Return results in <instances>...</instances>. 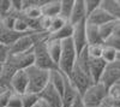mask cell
<instances>
[{"mask_svg": "<svg viewBox=\"0 0 120 107\" xmlns=\"http://www.w3.org/2000/svg\"><path fill=\"white\" fill-rule=\"evenodd\" d=\"M25 71H26L28 78H29V92L30 93L40 94L47 88V85L51 82V71L42 70L35 65L29 67Z\"/></svg>", "mask_w": 120, "mask_h": 107, "instance_id": "6da1fadb", "label": "cell"}, {"mask_svg": "<svg viewBox=\"0 0 120 107\" xmlns=\"http://www.w3.org/2000/svg\"><path fill=\"white\" fill-rule=\"evenodd\" d=\"M77 58H78V52L76 50V47L72 42L71 38L63 42V52L61 57L58 64V70L61 71L64 75L68 76L75 69L76 63H77Z\"/></svg>", "mask_w": 120, "mask_h": 107, "instance_id": "7a4b0ae2", "label": "cell"}, {"mask_svg": "<svg viewBox=\"0 0 120 107\" xmlns=\"http://www.w3.org/2000/svg\"><path fill=\"white\" fill-rule=\"evenodd\" d=\"M109 96V90L101 83H93L90 88L82 95L83 102L86 107H95V106H102L107 98Z\"/></svg>", "mask_w": 120, "mask_h": 107, "instance_id": "3957f363", "label": "cell"}, {"mask_svg": "<svg viewBox=\"0 0 120 107\" xmlns=\"http://www.w3.org/2000/svg\"><path fill=\"white\" fill-rule=\"evenodd\" d=\"M34 58H35V66L40 67V69L47 70V71L58 70V66L54 64L51 55H49L48 47H47V40L40 41L35 45V47H34Z\"/></svg>", "mask_w": 120, "mask_h": 107, "instance_id": "277c9868", "label": "cell"}, {"mask_svg": "<svg viewBox=\"0 0 120 107\" xmlns=\"http://www.w3.org/2000/svg\"><path fill=\"white\" fill-rule=\"evenodd\" d=\"M67 77H68L70 82H71V84L75 87V89L78 92V94L81 96L90 88V85L94 83L91 77H90L86 72H84L83 70H81L78 66H75L72 72Z\"/></svg>", "mask_w": 120, "mask_h": 107, "instance_id": "5b68a950", "label": "cell"}, {"mask_svg": "<svg viewBox=\"0 0 120 107\" xmlns=\"http://www.w3.org/2000/svg\"><path fill=\"white\" fill-rule=\"evenodd\" d=\"M6 61L11 64L17 71L28 70L29 67L35 65L34 50L30 52H26V53H22V54H10L8 59Z\"/></svg>", "mask_w": 120, "mask_h": 107, "instance_id": "8992f818", "label": "cell"}, {"mask_svg": "<svg viewBox=\"0 0 120 107\" xmlns=\"http://www.w3.org/2000/svg\"><path fill=\"white\" fill-rule=\"evenodd\" d=\"M71 40L76 47V50L79 53H82L84 50H86L88 45V37H86V22L79 23L73 27V34Z\"/></svg>", "mask_w": 120, "mask_h": 107, "instance_id": "52a82bcc", "label": "cell"}, {"mask_svg": "<svg viewBox=\"0 0 120 107\" xmlns=\"http://www.w3.org/2000/svg\"><path fill=\"white\" fill-rule=\"evenodd\" d=\"M10 88L13 93H17L19 95H24L29 92V78L25 70L17 71L15 73L10 83Z\"/></svg>", "mask_w": 120, "mask_h": 107, "instance_id": "ba28073f", "label": "cell"}, {"mask_svg": "<svg viewBox=\"0 0 120 107\" xmlns=\"http://www.w3.org/2000/svg\"><path fill=\"white\" fill-rule=\"evenodd\" d=\"M86 18H88V15L85 10V1L84 0H75V6H73L68 23L75 27L79 23L86 22Z\"/></svg>", "mask_w": 120, "mask_h": 107, "instance_id": "9c48e42d", "label": "cell"}, {"mask_svg": "<svg viewBox=\"0 0 120 107\" xmlns=\"http://www.w3.org/2000/svg\"><path fill=\"white\" fill-rule=\"evenodd\" d=\"M40 100H43L48 103H51L54 107H61V95L60 93L54 88V87L49 83L47 85V88L38 94Z\"/></svg>", "mask_w": 120, "mask_h": 107, "instance_id": "30bf717a", "label": "cell"}, {"mask_svg": "<svg viewBox=\"0 0 120 107\" xmlns=\"http://www.w3.org/2000/svg\"><path fill=\"white\" fill-rule=\"evenodd\" d=\"M108 64L102 59H90V77L94 83L101 81L105 71L107 70Z\"/></svg>", "mask_w": 120, "mask_h": 107, "instance_id": "8fae6325", "label": "cell"}, {"mask_svg": "<svg viewBox=\"0 0 120 107\" xmlns=\"http://www.w3.org/2000/svg\"><path fill=\"white\" fill-rule=\"evenodd\" d=\"M114 19L108 15L107 11L102 7H100L98 10H96L95 12H93L91 15H89L88 18H86V23L88 24H91V25H95V27H101L103 24H107L109 22H113Z\"/></svg>", "mask_w": 120, "mask_h": 107, "instance_id": "7c38bea8", "label": "cell"}, {"mask_svg": "<svg viewBox=\"0 0 120 107\" xmlns=\"http://www.w3.org/2000/svg\"><path fill=\"white\" fill-rule=\"evenodd\" d=\"M100 82L109 90L112 87H114L115 84H118L120 82V71L118 69H115V67H113L112 65H108L107 70L105 71Z\"/></svg>", "mask_w": 120, "mask_h": 107, "instance_id": "4fadbf2b", "label": "cell"}, {"mask_svg": "<svg viewBox=\"0 0 120 107\" xmlns=\"http://www.w3.org/2000/svg\"><path fill=\"white\" fill-rule=\"evenodd\" d=\"M78 96H79L78 92L75 89V87L71 84V82H70L68 77H67L65 89H64V93L61 96V107H71Z\"/></svg>", "mask_w": 120, "mask_h": 107, "instance_id": "5bb4252c", "label": "cell"}, {"mask_svg": "<svg viewBox=\"0 0 120 107\" xmlns=\"http://www.w3.org/2000/svg\"><path fill=\"white\" fill-rule=\"evenodd\" d=\"M23 35H25V34H19V33L15 31L13 29H8V28H6V27L3 25L1 28H0V43L11 47L18 40V38L22 37Z\"/></svg>", "mask_w": 120, "mask_h": 107, "instance_id": "9a60e30c", "label": "cell"}, {"mask_svg": "<svg viewBox=\"0 0 120 107\" xmlns=\"http://www.w3.org/2000/svg\"><path fill=\"white\" fill-rule=\"evenodd\" d=\"M101 7L115 22H120V0H102Z\"/></svg>", "mask_w": 120, "mask_h": 107, "instance_id": "2e32d148", "label": "cell"}, {"mask_svg": "<svg viewBox=\"0 0 120 107\" xmlns=\"http://www.w3.org/2000/svg\"><path fill=\"white\" fill-rule=\"evenodd\" d=\"M60 3H61V0H46L41 7L42 16H47L51 18L58 17L60 13Z\"/></svg>", "mask_w": 120, "mask_h": 107, "instance_id": "e0dca14e", "label": "cell"}, {"mask_svg": "<svg viewBox=\"0 0 120 107\" xmlns=\"http://www.w3.org/2000/svg\"><path fill=\"white\" fill-rule=\"evenodd\" d=\"M66 80H67V76L64 75L61 71H59V70L51 71V82L49 83L60 93L61 96H63V93H64V89H65Z\"/></svg>", "mask_w": 120, "mask_h": 107, "instance_id": "ac0fdd59", "label": "cell"}, {"mask_svg": "<svg viewBox=\"0 0 120 107\" xmlns=\"http://www.w3.org/2000/svg\"><path fill=\"white\" fill-rule=\"evenodd\" d=\"M73 34V25H71L70 23H67L64 28H61L59 31L48 35V40H53V41H60V42H64L68 38L72 37Z\"/></svg>", "mask_w": 120, "mask_h": 107, "instance_id": "d6986e66", "label": "cell"}, {"mask_svg": "<svg viewBox=\"0 0 120 107\" xmlns=\"http://www.w3.org/2000/svg\"><path fill=\"white\" fill-rule=\"evenodd\" d=\"M47 47H48V52H49V55H51L52 60L58 66L60 57H61V52H63V42L47 40Z\"/></svg>", "mask_w": 120, "mask_h": 107, "instance_id": "ffe728a7", "label": "cell"}, {"mask_svg": "<svg viewBox=\"0 0 120 107\" xmlns=\"http://www.w3.org/2000/svg\"><path fill=\"white\" fill-rule=\"evenodd\" d=\"M86 37H88V45H105L101 35H100L98 27L91 25L86 23Z\"/></svg>", "mask_w": 120, "mask_h": 107, "instance_id": "44dd1931", "label": "cell"}, {"mask_svg": "<svg viewBox=\"0 0 120 107\" xmlns=\"http://www.w3.org/2000/svg\"><path fill=\"white\" fill-rule=\"evenodd\" d=\"M73 6H75V0H61L59 17H61L64 21L68 22L70 17H71V13H72Z\"/></svg>", "mask_w": 120, "mask_h": 107, "instance_id": "7402d4cb", "label": "cell"}, {"mask_svg": "<svg viewBox=\"0 0 120 107\" xmlns=\"http://www.w3.org/2000/svg\"><path fill=\"white\" fill-rule=\"evenodd\" d=\"M102 59L111 65L113 63H115L118 60V52L115 50H113L112 47H108L106 45H103V52H102Z\"/></svg>", "mask_w": 120, "mask_h": 107, "instance_id": "603a6c76", "label": "cell"}, {"mask_svg": "<svg viewBox=\"0 0 120 107\" xmlns=\"http://www.w3.org/2000/svg\"><path fill=\"white\" fill-rule=\"evenodd\" d=\"M114 27H115V21L109 22V23H107V24H103V25H101V27H98L100 35H101L103 42H106L108 38L114 34Z\"/></svg>", "mask_w": 120, "mask_h": 107, "instance_id": "cb8c5ba5", "label": "cell"}, {"mask_svg": "<svg viewBox=\"0 0 120 107\" xmlns=\"http://www.w3.org/2000/svg\"><path fill=\"white\" fill-rule=\"evenodd\" d=\"M22 98H23V106L24 107H35L40 102V95L35 94V93L28 92L24 95H22Z\"/></svg>", "mask_w": 120, "mask_h": 107, "instance_id": "d4e9b609", "label": "cell"}, {"mask_svg": "<svg viewBox=\"0 0 120 107\" xmlns=\"http://www.w3.org/2000/svg\"><path fill=\"white\" fill-rule=\"evenodd\" d=\"M90 59H101L103 52V45H90L86 47Z\"/></svg>", "mask_w": 120, "mask_h": 107, "instance_id": "484cf974", "label": "cell"}, {"mask_svg": "<svg viewBox=\"0 0 120 107\" xmlns=\"http://www.w3.org/2000/svg\"><path fill=\"white\" fill-rule=\"evenodd\" d=\"M68 22L64 21V19L61 17H54L52 19V24H51V28H49V30H48V35H51V34H54L56 31H59L61 28H64Z\"/></svg>", "mask_w": 120, "mask_h": 107, "instance_id": "4316f807", "label": "cell"}, {"mask_svg": "<svg viewBox=\"0 0 120 107\" xmlns=\"http://www.w3.org/2000/svg\"><path fill=\"white\" fill-rule=\"evenodd\" d=\"M84 1H85V10L88 16L95 12L96 10H98L102 4V0H84Z\"/></svg>", "mask_w": 120, "mask_h": 107, "instance_id": "83f0119b", "label": "cell"}, {"mask_svg": "<svg viewBox=\"0 0 120 107\" xmlns=\"http://www.w3.org/2000/svg\"><path fill=\"white\" fill-rule=\"evenodd\" d=\"M12 12V0H0V16L3 18Z\"/></svg>", "mask_w": 120, "mask_h": 107, "instance_id": "f1b7e54d", "label": "cell"}, {"mask_svg": "<svg viewBox=\"0 0 120 107\" xmlns=\"http://www.w3.org/2000/svg\"><path fill=\"white\" fill-rule=\"evenodd\" d=\"M52 19L51 17H47V16H42L41 18L38 19V25H40V31H43L48 34V30L51 28L52 24Z\"/></svg>", "mask_w": 120, "mask_h": 107, "instance_id": "f546056e", "label": "cell"}, {"mask_svg": "<svg viewBox=\"0 0 120 107\" xmlns=\"http://www.w3.org/2000/svg\"><path fill=\"white\" fill-rule=\"evenodd\" d=\"M7 107H24L22 95H19L17 93H12L11 98H10V100H8Z\"/></svg>", "mask_w": 120, "mask_h": 107, "instance_id": "4dcf8cb0", "label": "cell"}, {"mask_svg": "<svg viewBox=\"0 0 120 107\" xmlns=\"http://www.w3.org/2000/svg\"><path fill=\"white\" fill-rule=\"evenodd\" d=\"M105 45L108 46V47H112L113 50H115L118 53L120 52V37H119V36L112 35V36L105 42Z\"/></svg>", "mask_w": 120, "mask_h": 107, "instance_id": "1f68e13d", "label": "cell"}, {"mask_svg": "<svg viewBox=\"0 0 120 107\" xmlns=\"http://www.w3.org/2000/svg\"><path fill=\"white\" fill-rule=\"evenodd\" d=\"M8 57H10V47L0 43V64L6 63Z\"/></svg>", "mask_w": 120, "mask_h": 107, "instance_id": "d6a6232c", "label": "cell"}, {"mask_svg": "<svg viewBox=\"0 0 120 107\" xmlns=\"http://www.w3.org/2000/svg\"><path fill=\"white\" fill-rule=\"evenodd\" d=\"M12 90L11 89H7L6 92H4L1 95H0V107H7L8 105V100L12 95Z\"/></svg>", "mask_w": 120, "mask_h": 107, "instance_id": "836d02e7", "label": "cell"}, {"mask_svg": "<svg viewBox=\"0 0 120 107\" xmlns=\"http://www.w3.org/2000/svg\"><path fill=\"white\" fill-rule=\"evenodd\" d=\"M109 98L120 101V84H115L109 89Z\"/></svg>", "mask_w": 120, "mask_h": 107, "instance_id": "e575fe53", "label": "cell"}, {"mask_svg": "<svg viewBox=\"0 0 120 107\" xmlns=\"http://www.w3.org/2000/svg\"><path fill=\"white\" fill-rule=\"evenodd\" d=\"M71 107H86L85 106V103L83 102V99H82V96L81 95H79L78 96V98L75 100V102L72 103V106Z\"/></svg>", "mask_w": 120, "mask_h": 107, "instance_id": "d590c367", "label": "cell"}, {"mask_svg": "<svg viewBox=\"0 0 120 107\" xmlns=\"http://www.w3.org/2000/svg\"><path fill=\"white\" fill-rule=\"evenodd\" d=\"M115 36L120 37V22H115V27H114V34Z\"/></svg>", "mask_w": 120, "mask_h": 107, "instance_id": "8d00e7d4", "label": "cell"}, {"mask_svg": "<svg viewBox=\"0 0 120 107\" xmlns=\"http://www.w3.org/2000/svg\"><path fill=\"white\" fill-rule=\"evenodd\" d=\"M113 67H115V69H118L119 71H120V60H116L115 63H113V64H111Z\"/></svg>", "mask_w": 120, "mask_h": 107, "instance_id": "74e56055", "label": "cell"}, {"mask_svg": "<svg viewBox=\"0 0 120 107\" xmlns=\"http://www.w3.org/2000/svg\"><path fill=\"white\" fill-rule=\"evenodd\" d=\"M7 89H10V88H7V87H5V85H3L1 83H0V95H1L4 92H6Z\"/></svg>", "mask_w": 120, "mask_h": 107, "instance_id": "f35d334b", "label": "cell"}, {"mask_svg": "<svg viewBox=\"0 0 120 107\" xmlns=\"http://www.w3.org/2000/svg\"><path fill=\"white\" fill-rule=\"evenodd\" d=\"M1 77H3V64H0V81H1Z\"/></svg>", "mask_w": 120, "mask_h": 107, "instance_id": "ab89813d", "label": "cell"}, {"mask_svg": "<svg viewBox=\"0 0 120 107\" xmlns=\"http://www.w3.org/2000/svg\"><path fill=\"white\" fill-rule=\"evenodd\" d=\"M1 27H3V17L0 16V28H1Z\"/></svg>", "mask_w": 120, "mask_h": 107, "instance_id": "60d3db41", "label": "cell"}, {"mask_svg": "<svg viewBox=\"0 0 120 107\" xmlns=\"http://www.w3.org/2000/svg\"><path fill=\"white\" fill-rule=\"evenodd\" d=\"M118 60H120V52L118 53Z\"/></svg>", "mask_w": 120, "mask_h": 107, "instance_id": "b9f144b4", "label": "cell"}, {"mask_svg": "<svg viewBox=\"0 0 120 107\" xmlns=\"http://www.w3.org/2000/svg\"><path fill=\"white\" fill-rule=\"evenodd\" d=\"M95 107H103V106H95Z\"/></svg>", "mask_w": 120, "mask_h": 107, "instance_id": "7bdbcfd3", "label": "cell"}, {"mask_svg": "<svg viewBox=\"0 0 120 107\" xmlns=\"http://www.w3.org/2000/svg\"><path fill=\"white\" fill-rule=\"evenodd\" d=\"M35 107H38V105H37V106H35Z\"/></svg>", "mask_w": 120, "mask_h": 107, "instance_id": "ee69618b", "label": "cell"}]
</instances>
